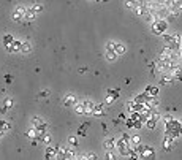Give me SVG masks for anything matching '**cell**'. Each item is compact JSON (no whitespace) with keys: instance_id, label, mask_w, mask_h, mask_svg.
I'll return each instance as SVG.
<instances>
[{"instance_id":"12","label":"cell","mask_w":182,"mask_h":160,"mask_svg":"<svg viewBox=\"0 0 182 160\" xmlns=\"http://www.w3.org/2000/svg\"><path fill=\"white\" fill-rule=\"evenodd\" d=\"M38 141H40V143H43V144H51L52 138H51V135H49L48 132H45V133L41 135V138H40Z\"/></svg>"},{"instance_id":"8","label":"cell","mask_w":182,"mask_h":160,"mask_svg":"<svg viewBox=\"0 0 182 160\" xmlns=\"http://www.w3.org/2000/svg\"><path fill=\"white\" fill-rule=\"evenodd\" d=\"M35 17H37V14H35L33 11L30 10V8H27V11H25L24 17H22V22H32Z\"/></svg>"},{"instance_id":"47","label":"cell","mask_w":182,"mask_h":160,"mask_svg":"<svg viewBox=\"0 0 182 160\" xmlns=\"http://www.w3.org/2000/svg\"><path fill=\"white\" fill-rule=\"evenodd\" d=\"M119 119H122V121H125V114H124V112H120V114H119Z\"/></svg>"},{"instance_id":"30","label":"cell","mask_w":182,"mask_h":160,"mask_svg":"<svg viewBox=\"0 0 182 160\" xmlns=\"http://www.w3.org/2000/svg\"><path fill=\"white\" fill-rule=\"evenodd\" d=\"M13 40H14L13 35H10V33H7V35L3 37V43H13Z\"/></svg>"},{"instance_id":"2","label":"cell","mask_w":182,"mask_h":160,"mask_svg":"<svg viewBox=\"0 0 182 160\" xmlns=\"http://www.w3.org/2000/svg\"><path fill=\"white\" fill-rule=\"evenodd\" d=\"M136 151H138V154H139L141 159H155L154 149H152V147H149V146H144V144H139V143H138L136 144Z\"/></svg>"},{"instance_id":"16","label":"cell","mask_w":182,"mask_h":160,"mask_svg":"<svg viewBox=\"0 0 182 160\" xmlns=\"http://www.w3.org/2000/svg\"><path fill=\"white\" fill-rule=\"evenodd\" d=\"M114 51H116L117 56H122L125 54V46L122 43H116V46H114Z\"/></svg>"},{"instance_id":"26","label":"cell","mask_w":182,"mask_h":160,"mask_svg":"<svg viewBox=\"0 0 182 160\" xmlns=\"http://www.w3.org/2000/svg\"><path fill=\"white\" fill-rule=\"evenodd\" d=\"M87 125H89V124H84V125L78 130V135H79V136H86V135H87V133H86V127H87Z\"/></svg>"},{"instance_id":"44","label":"cell","mask_w":182,"mask_h":160,"mask_svg":"<svg viewBox=\"0 0 182 160\" xmlns=\"http://www.w3.org/2000/svg\"><path fill=\"white\" fill-rule=\"evenodd\" d=\"M87 72V68L86 67H83V68H79V73H81V75H84V73Z\"/></svg>"},{"instance_id":"31","label":"cell","mask_w":182,"mask_h":160,"mask_svg":"<svg viewBox=\"0 0 182 160\" xmlns=\"http://www.w3.org/2000/svg\"><path fill=\"white\" fill-rule=\"evenodd\" d=\"M116 146H117V147H124V146H127V141H124L122 138H120V140L116 141Z\"/></svg>"},{"instance_id":"45","label":"cell","mask_w":182,"mask_h":160,"mask_svg":"<svg viewBox=\"0 0 182 160\" xmlns=\"http://www.w3.org/2000/svg\"><path fill=\"white\" fill-rule=\"evenodd\" d=\"M7 111H8V108L3 105V106H2V109H0V112H7Z\"/></svg>"},{"instance_id":"35","label":"cell","mask_w":182,"mask_h":160,"mask_svg":"<svg viewBox=\"0 0 182 160\" xmlns=\"http://www.w3.org/2000/svg\"><path fill=\"white\" fill-rule=\"evenodd\" d=\"M141 127H143V122H141V121H133V129H138V130H139Z\"/></svg>"},{"instance_id":"3","label":"cell","mask_w":182,"mask_h":160,"mask_svg":"<svg viewBox=\"0 0 182 160\" xmlns=\"http://www.w3.org/2000/svg\"><path fill=\"white\" fill-rule=\"evenodd\" d=\"M166 29H168V22L163 21V19H160V17L152 22V32H154L155 35H161Z\"/></svg>"},{"instance_id":"10","label":"cell","mask_w":182,"mask_h":160,"mask_svg":"<svg viewBox=\"0 0 182 160\" xmlns=\"http://www.w3.org/2000/svg\"><path fill=\"white\" fill-rule=\"evenodd\" d=\"M133 11H135V14H136L138 17H143L147 11H146V8H144V5H136V7L133 8Z\"/></svg>"},{"instance_id":"9","label":"cell","mask_w":182,"mask_h":160,"mask_svg":"<svg viewBox=\"0 0 182 160\" xmlns=\"http://www.w3.org/2000/svg\"><path fill=\"white\" fill-rule=\"evenodd\" d=\"M173 75H161L160 78V84L161 86H168V84H173Z\"/></svg>"},{"instance_id":"25","label":"cell","mask_w":182,"mask_h":160,"mask_svg":"<svg viewBox=\"0 0 182 160\" xmlns=\"http://www.w3.org/2000/svg\"><path fill=\"white\" fill-rule=\"evenodd\" d=\"M25 11H27V8H25V7H22V5H19V7H17V8H16V13H19V14H21V16H22V17H24V14H25Z\"/></svg>"},{"instance_id":"14","label":"cell","mask_w":182,"mask_h":160,"mask_svg":"<svg viewBox=\"0 0 182 160\" xmlns=\"http://www.w3.org/2000/svg\"><path fill=\"white\" fill-rule=\"evenodd\" d=\"M144 124H146V127H147L149 130H154L155 127H157V121L152 119V117H147V119L144 121Z\"/></svg>"},{"instance_id":"20","label":"cell","mask_w":182,"mask_h":160,"mask_svg":"<svg viewBox=\"0 0 182 160\" xmlns=\"http://www.w3.org/2000/svg\"><path fill=\"white\" fill-rule=\"evenodd\" d=\"M41 117H38V116H35L33 119H32V125H33V129H38V127L41 125Z\"/></svg>"},{"instance_id":"7","label":"cell","mask_w":182,"mask_h":160,"mask_svg":"<svg viewBox=\"0 0 182 160\" xmlns=\"http://www.w3.org/2000/svg\"><path fill=\"white\" fill-rule=\"evenodd\" d=\"M76 103H78V100H76V97L71 95V94L63 98V106H68V108H70V106H75Z\"/></svg>"},{"instance_id":"4","label":"cell","mask_w":182,"mask_h":160,"mask_svg":"<svg viewBox=\"0 0 182 160\" xmlns=\"http://www.w3.org/2000/svg\"><path fill=\"white\" fill-rule=\"evenodd\" d=\"M174 143H176V138H173L169 133H165V138H163V149H165V151H171Z\"/></svg>"},{"instance_id":"22","label":"cell","mask_w":182,"mask_h":160,"mask_svg":"<svg viewBox=\"0 0 182 160\" xmlns=\"http://www.w3.org/2000/svg\"><path fill=\"white\" fill-rule=\"evenodd\" d=\"M75 111L78 112V114H84V106H83V103H76V105H75Z\"/></svg>"},{"instance_id":"24","label":"cell","mask_w":182,"mask_h":160,"mask_svg":"<svg viewBox=\"0 0 182 160\" xmlns=\"http://www.w3.org/2000/svg\"><path fill=\"white\" fill-rule=\"evenodd\" d=\"M65 159H75V151L70 147V149H67V152H65Z\"/></svg>"},{"instance_id":"19","label":"cell","mask_w":182,"mask_h":160,"mask_svg":"<svg viewBox=\"0 0 182 160\" xmlns=\"http://www.w3.org/2000/svg\"><path fill=\"white\" fill-rule=\"evenodd\" d=\"M106 59L109 62H114L117 59V54H116V51H106Z\"/></svg>"},{"instance_id":"32","label":"cell","mask_w":182,"mask_h":160,"mask_svg":"<svg viewBox=\"0 0 182 160\" xmlns=\"http://www.w3.org/2000/svg\"><path fill=\"white\" fill-rule=\"evenodd\" d=\"M114 46H116V43H114V41L106 43V51H114Z\"/></svg>"},{"instance_id":"40","label":"cell","mask_w":182,"mask_h":160,"mask_svg":"<svg viewBox=\"0 0 182 160\" xmlns=\"http://www.w3.org/2000/svg\"><path fill=\"white\" fill-rule=\"evenodd\" d=\"M87 159H90V160H95L97 159V155H95V154H93V152H90V154H87Z\"/></svg>"},{"instance_id":"36","label":"cell","mask_w":182,"mask_h":160,"mask_svg":"<svg viewBox=\"0 0 182 160\" xmlns=\"http://www.w3.org/2000/svg\"><path fill=\"white\" fill-rule=\"evenodd\" d=\"M114 100H116V98H114L111 94H108V95H106V100H105V103H108V105H109V103H113V102H114Z\"/></svg>"},{"instance_id":"21","label":"cell","mask_w":182,"mask_h":160,"mask_svg":"<svg viewBox=\"0 0 182 160\" xmlns=\"http://www.w3.org/2000/svg\"><path fill=\"white\" fill-rule=\"evenodd\" d=\"M30 10L33 11L35 14H37V13H40V11H43V5H40V3H35V5H32V7H30Z\"/></svg>"},{"instance_id":"13","label":"cell","mask_w":182,"mask_h":160,"mask_svg":"<svg viewBox=\"0 0 182 160\" xmlns=\"http://www.w3.org/2000/svg\"><path fill=\"white\" fill-rule=\"evenodd\" d=\"M114 147H116V140H114V138H108V140L105 141V149L111 151V149H114Z\"/></svg>"},{"instance_id":"11","label":"cell","mask_w":182,"mask_h":160,"mask_svg":"<svg viewBox=\"0 0 182 160\" xmlns=\"http://www.w3.org/2000/svg\"><path fill=\"white\" fill-rule=\"evenodd\" d=\"M21 46H22V41L13 40V43H11V52H21Z\"/></svg>"},{"instance_id":"17","label":"cell","mask_w":182,"mask_h":160,"mask_svg":"<svg viewBox=\"0 0 182 160\" xmlns=\"http://www.w3.org/2000/svg\"><path fill=\"white\" fill-rule=\"evenodd\" d=\"M0 130H2V132H10L11 130V124H8L7 121H0Z\"/></svg>"},{"instance_id":"46","label":"cell","mask_w":182,"mask_h":160,"mask_svg":"<svg viewBox=\"0 0 182 160\" xmlns=\"http://www.w3.org/2000/svg\"><path fill=\"white\" fill-rule=\"evenodd\" d=\"M5 79H7V82H11V76L10 75H5Z\"/></svg>"},{"instance_id":"48","label":"cell","mask_w":182,"mask_h":160,"mask_svg":"<svg viewBox=\"0 0 182 160\" xmlns=\"http://www.w3.org/2000/svg\"><path fill=\"white\" fill-rule=\"evenodd\" d=\"M2 135H3V132H2V130H0V136H2Z\"/></svg>"},{"instance_id":"5","label":"cell","mask_w":182,"mask_h":160,"mask_svg":"<svg viewBox=\"0 0 182 160\" xmlns=\"http://www.w3.org/2000/svg\"><path fill=\"white\" fill-rule=\"evenodd\" d=\"M92 114H93V116H105V114H106V111H105V105H103V103H98V105H93Z\"/></svg>"},{"instance_id":"43","label":"cell","mask_w":182,"mask_h":160,"mask_svg":"<svg viewBox=\"0 0 182 160\" xmlns=\"http://www.w3.org/2000/svg\"><path fill=\"white\" fill-rule=\"evenodd\" d=\"M171 119H173L171 116H165V117H163V122L166 124V122H169V121H171Z\"/></svg>"},{"instance_id":"34","label":"cell","mask_w":182,"mask_h":160,"mask_svg":"<svg viewBox=\"0 0 182 160\" xmlns=\"http://www.w3.org/2000/svg\"><path fill=\"white\" fill-rule=\"evenodd\" d=\"M139 136H138V135H135V136H131V138H130V143H133V144H138V143H139Z\"/></svg>"},{"instance_id":"1","label":"cell","mask_w":182,"mask_h":160,"mask_svg":"<svg viewBox=\"0 0 182 160\" xmlns=\"http://www.w3.org/2000/svg\"><path fill=\"white\" fill-rule=\"evenodd\" d=\"M165 132L169 133L173 138H181V122L176 119H171L165 124Z\"/></svg>"},{"instance_id":"18","label":"cell","mask_w":182,"mask_h":160,"mask_svg":"<svg viewBox=\"0 0 182 160\" xmlns=\"http://www.w3.org/2000/svg\"><path fill=\"white\" fill-rule=\"evenodd\" d=\"M21 51H22V52H25V54H27V52H30V51H32V44L29 43V41H22Z\"/></svg>"},{"instance_id":"28","label":"cell","mask_w":182,"mask_h":160,"mask_svg":"<svg viewBox=\"0 0 182 160\" xmlns=\"http://www.w3.org/2000/svg\"><path fill=\"white\" fill-rule=\"evenodd\" d=\"M68 143L71 144L73 147H76V144H78V138H76V136H70V138H68Z\"/></svg>"},{"instance_id":"41","label":"cell","mask_w":182,"mask_h":160,"mask_svg":"<svg viewBox=\"0 0 182 160\" xmlns=\"http://www.w3.org/2000/svg\"><path fill=\"white\" fill-rule=\"evenodd\" d=\"M5 44V49H7L8 52H11V43H3Z\"/></svg>"},{"instance_id":"38","label":"cell","mask_w":182,"mask_h":160,"mask_svg":"<svg viewBox=\"0 0 182 160\" xmlns=\"http://www.w3.org/2000/svg\"><path fill=\"white\" fill-rule=\"evenodd\" d=\"M105 159H108V160H114L116 157H114L113 154H111V151H108V154H106V157H105Z\"/></svg>"},{"instance_id":"27","label":"cell","mask_w":182,"mask_h":160,"mask_svg":"<svg viewBox=\"0 0 182 160\" xmlns=\"http://www.w3.org/2000/svg\"><path fill=\"white\" fill-rule=\"evenodd\" d=\"M13 21H14V22H22V16L14 11V13H13Z\"/></svg>"},{"instance_id":"29","label":"cell","mask_w":182,"mask_h":160,"mask_svg":"<svg viewBox=\"0 0 182 160\" xmlns=\"http://www.w3.org/2000/svg\"><path fill=\"white\" fill-rule=\"evenodd\" d=\"M27 136H29V138H32V140H33V138H37V130H35V129H30V130L27 132Z\"/></svg>"},{"instance_id":"39","label":"cell","mask_w":182,"mask_h":160,"mask_svg":"<svg viewBox=\"0 0 182 160\" xmlns=\"http://www.w3.org/2000/svg\"><path fill=\"white\" fill-rule=\"evenodd\" d=\"M40 97H43V98H46V97H49V90H43V92L40 94Z\"/></svg>"},{"instance_id":"33","label":"cell","mask_w":182,"mask_h":160,"mask_svg":"<svg viewBox=\"0 0 182 160\" xmlns=\"http://www.w3.org/2000/svg\"><path fill=\"white\" fill-rule=\"evenodd\" d=\"M3 105H5V106H7V108H8V109H10V108H11V106H13V100H11V98H5V102H3Z\"/></svg>"},{"instance_id":"37","label":"cell","mask_w":182,"mask_h":160,"mask_svg":"<svg viewBox=\"0 0 182 160\" xmlns=\"http://www.w3.org/2000/svg\"><path fill=\"white\" fill-rule=\"evenodd\" d=\"M125 124H127L128 129H133V119H131V117H130V119H127V117H125Z\"/></svg>"},{"instance_id":"23","label":"cell","mask_w":182,"mask_h":160,"mask_svg":"<svg viewBox=\"0 0 182 160\" xmlns=\"http://www.w3.org/2000/svg\"><path fill=\"white\" fill-rule=\"evenodd\" d=\"M125 7H127L128 10H133V8L136 7V0H127V2H125Z\"/></svg>"},{"instance_id":"42","label":"cell","mask_w":182,"mask_h":160,"mask_svg":"<svg viewBox=\"0 0 182 160\" xmlns=\"http://www.w3.org/2000/svg\"><path fill=\"white\" fill-rule=\"evenodd\" d=\"M122 140H124V141H127V143H128V141H130V136H128L127 133H124V135H122Z\"/></svg>"},{"instance_id":"6","label":"cell","mask_w":182,"mask_h":160,"mask_svg":"<svg viewBox=\"0 0 182 160\" xmlns=\"http://www.w3.org/2000/svg\"><path fill=\"white\" fill-rule=\"evenodd\" d=\"M81 103H83V106H84V114H92V109H93V105H95V103L89 98L81 102Z\"/></svg>"},{"instance_id":"15","label":"cell","mask_w":182,"mask_h":160,"mask_svg":"<svg viewBox=\"0 0 182 160\" xmlns=\"http://www.w3.org/2000/svg\"><path fill=\"white\" fill-rule=\"evenodd\" d=\"M45 155H46V159H54V155H55V147L48 146V147H46V151H45Z\"/></svg>"}]
</instances>
